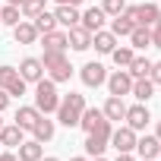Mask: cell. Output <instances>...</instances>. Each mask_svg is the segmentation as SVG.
Returning <instances> with one entry per match:
<instances>
[{"mask_svg": "<svg viewBox=\"0 0 161 161\" xmlns=\"http://www.w3.org/2000/svg\"><path fill=\"white\" fill-rule=\"evenodd\" d=\"M13 38H16V44H35L38 41V29L32 22H19V25H13Z\"/></svg>", "mask_w": 161, "mask_h": 161, "instance_id": "19", "label": "cell"}, {"mask_svg": "<svg viewBox=\"0 0 161 161\" xmlns=\"http://www.w3.org/2000/svg\"><path fill=\"white\" fill-rule=\"evenodd\" d=\"M148 69H152V60H148V57H133V63L126 66V73H130L133 79H142V76H148Z\"/></svg>", "mask_w": 161, "mask_h": 161, "instance_id": "26", "label": "cell"}, {"mask_svg": "<svg viewBox=\"0 0 161 161\" xmlns=\"http://www.w3.org/2000/svg\"><path fill=\"white\" fill-rule=\"evenodd\" d=\"M66 41H69L73 51H89L92 47V32L82 29V25H73V29H66Z\"/></svg>", "mask_w": 161, "mask_h": 161, "instance_id": "10", "label": "cell"}, {"mask_svg": "<svg viewBox=\"0 0 161 161\" xmlns=\"http://www.w3.org/2000/svg\"><path fill=\"white\" fill-rule=\"evenodd\" d=\"M41 145L44 142H38V139H25L19 145V161H41L44 158V148Z\"/></svg>", "mask_w": 161, "mask_h": 161, "instance_id": "18", "label": "cell"}, {"mask_svg": "<svg viewBox=\"0 0 161 161\" xmlns=\"http://www.w3.org/2000/svg\"><path fill=\"white\" fill-rule=\"evenodd\" d=\"M57 3H66V7H79L82 0H57Z\"/></svg>", "mask_w": 161, "mask_h": 161, "instance_id": "37", "label": "cell"}, {"mask_svg": "<svg viewBox=\"0 0 161 161\" xmlns=\"http://www.w3.org/2000/svg\"><path fill=\"white\" fill-rule=\"evenodd\" d=\"M101 10H104L108 16H120V13L126 10V0H104V3H101Z\"/></svg>", "mask_w": 161, "mask_h": 161, "instance_id": "32", "label": "cell"}, {"mask_svg": "<svg viewBox=\"0 0 161 161\" xmlns=\"http://www.w3.org/2000/svg\"><path fill=\"white\" fill-rule=\"evenodd\" d=\"M130 41H133V47H136V51L152 47V25H136V29L130 32Z\"/></svg>", "mask_w": 161, "mask_h": 161, "instance_id": "23", "label": "cell"}, {"mask_svg": "<svg viewBox=\"0 0 161 161\" xmlns=\"http://www.w3.org/2000/svg\"><path fill=\"white\" fill-rule=\"evenodd\" d=\"M117 161H136V158H133L130 152H120V155H117Z\"/></svg>", "mask_w": 161, "mask_h": 161, "instance_id": "36", "label": "cell"}, {"mask_svg": "<svg viewBox=\"0 0 161 161\" xmlns=\"http://www.w3.org/2000/svg\"><path fill=\"white\" fill-rule=\"evenodd\" d=\"M104 148H108V139L104 136H86V155H104Z\"/></svg>", "mask_w": 161, "mask_h": 161, "instance_id": "29", "label": "cell"}, {"mask_svg": "<svg viewBox=\"0 0 161 161\" xmlns=\"http://www.w3.org/2000/svg\"><path fill=\"white\" fill-rule=\"evenodd\" d=\"M25 86H29V82L19 76V69H16V66H0V89H7V92H10V98H13V95H16V98H19V95H25Z\"/></svg>", "mask_w": 161, "mask_h": 161, "instance_id": "5", "label": "cell"}, {"mask_svg": "<svg viewBox=\"0 0 161 161\" xmlns=\"http://www.w3.org/2000/svg\"><path fill=\"white\" fill-rule=\"evenodd\" d=\"M79 126L86 130V136H104V139H111V120L104 117L101 108H86L82 117H79Z\"/></svg>", "mask_w": 161, "mask_h": 161, "instance_id": "3", "label": "cell"}, {"mask_svg": "<svg viewBox=\"0 0 161 161\" xmlns=\"http://www.w3.org/2000/svg\"><path fill=\"white\" fill-rule=\"evenodd\" d=\"M41 63H44V73H47L51 82H69L73 66H69V60H66V54H63V51H44Z\"/></svg>", "mask_w": 161, "mask_h": 161, "instance_id": "2", "label": "cell"}, {"mask_svg": "<svg viewBox=\"0 0 161 161\" xmlns=\"http://www.w3.org/2000/svg\"><path fill=\"white\" fill-rule=\"evenodd\" d=\"M22 19H19V7H3V10H0V25H19Z\"/></svg>", "mask_w": 161, "mask_h": 161, "instance_id": "31", "label": "cell"}, {"mask_svg": "<svg viewBox=\"0 0 161 161\" xmlns=\"http://www.w3.org/2000/svg\"><path fill=\"white\" fill-rule=\"evenodd\" d=\"M54 120H47V114H41L38 120H35V126H32V136L38 139V142H51L54 139Z\"/></svg>", "mask_w": 161, "mask_h": 161, "instance_id": "17", "label": "cell"}, {"mask_svg": "<svg viewBox=\"0 0 161 161\" xmlns=\"http://www.w3.org/2000/svg\"><path fill=\"white\" fill-rule=\"evenodd\" d=\"M92 161H104V158H101V155H95V158H92Z\"/></svg>", "mask_w": 161, "mask_h": 161, "instance_id": "41", "label": "cell"}, {"mask_svg": "<svg viewBox=\"0 0 161 161\" xmlns=\"http://www.w3.org/2000/svg\"><path fill=\"white\" fill-rule=\"evenodd\" d=\"M7 3H10V7H22V0H7Z\"/></svg>", "mask_w": 161, "mask_h": 161, "instance_id": "38", "label": "cell"}, {"mask_svg": "<svg viewBox=\"0 0 161 161\" xmlns=\"http://www.w3.org/2000/svg\"><path fill=\"white\" fill-rule=\"evenodd\" d=\"M148 79H152L155 86H161V60H158V63H152V69H148Z\"/></svg>", "mask_w": 161, "mask_h": 161, "instance_id": "33", "label": "cell"}, {"mask_svg": "<svg viewBox=\"0 0 161 161\" xmlns=\"http://www.w3.org/2000/svg\"><path fill=\"white\" fill-rule=\"evenodd\" d=\"M0 126H3V120H0Z\"/></svg>", "mask_w": 161, "mask_h": 161, "instance_id": "46", "label": "cell"}, {"mask_svg": "<svg viewBox=\"0 0 161 161\" xmlns=\"http://www.w3.org/2000/svg\"><path fill=\"white\" fill-rule=\"evenodd\" d=\"M79 76H82V86H89V89H98V86H104L108 69H104V63H98V60H89L82 69H79Z\"/></svg>", "mask_w": 161, "mask_h": 161, "instance_id": "6", "label": "cell"}, {"mask_svg": "<svg viewBox=\"0 0 161 161\" xmlns=\"http://www.w3.org/2000/svg\"><path fill=\"white\" fill-rule=\"evenodd\" d=\"M92 44H95V51H98V54H111V51L117 47V35L101 29V32H95V35H92Z\"/></svg>", "mask_w": 161, "mask_h": 161, "instance_id": "20", "label": "cell"}, {"mask_svg": "<svg viewBox=\"0 0 161 161\" xmlns=\"http://www.w3.org/2000/svg\"><path fill=\"white\" fill-rule=\"evenodd\" d=\"M22 142H25V130L22 126H16V123L0 126V145H3V148H19Z\"/></svg>", "mask_w": 161, "mask_h": 161, "instance_id": "11", "label": "cell"}, {"mask_svg": "<svg viewBox=\"0 0 161 161\" xmlns=\"http://www.w3.org/2000/svg\"><path fill=\"white\" fill-rule=\"evenodd\" d=\"M38 117H41V111H38L35 104H25V108H19V111H16L13 123H16V126H22V130H32Z\"/></svg>", "mask_w": 161, "mask_h": 161, "instance_id": "16", "label": "cell"}, {"mask_svg": "<svg viewBox=\"0 0 161 161\" xmlns=\"http://www.w3.org/2000/svg\"><path fill=\"white\" fill-rule=\"evenodd\" d=\"M69 161H86V158H69Z\"/></svg>", "mask_w": 161, "mask_h": 161, "instance_id": "42", "label": "cell"}, {"mask_svg": "<svg viewBox=\"0 0 161 161\" xmlns=\"http://www.w3.org/2000/svg\"><path fill=\"white\" fill-rule=\"evenodd\" d=\"M82 111H86V95H79V92H69V95H63L60 98V104H57V120L66 126V130H73V126H79V117H82Z\"/></svg>", "mask_w": 161, "mask_h": 161, "instance_id": "1", "label": "cell"}, {"mask_svg": "<svg viewBox=\"0 0 161 161\" xmlns=\"http://www.w3.org/2000/svg\"><path fill=\"white\" fill-rule=\"evenodd\" d=\"M155 25H161V10H158V19H155Z\"/></svg>", "mask_w": 161, "mask_h": 161, "instance_id": "40", "label": "cell"}, {"mask_svg": "<svg viewBox=\"0 0 161 161\" xmlns=\"http://www.w3.org/2000/svg\"><path fill=\"white\" fill-rule=\"evenodd\" d=\"M16 161H19V158H16Z\"/></svg>", "mask_w": 161, "mask_h": 161, "instance_id": "47", "label": "cell"}, {"mask_svg": "<svg viewBox=\"0 0 161 161\" xmlns=\"http://www.w3.org/2000/svg\"><path fill=\"white\" fill-rule=\"evenodd\" d=\"M32 25L38 29V35H47V32H54V29H57V16L44 10V13H38V16L32 19Z\"/></svg>", "mask_w": 161, "mask_h": 161, "instance_id": "25", "label": "cell"}, {"mask_svg": "<svg viewBox=\"0 0 161 161\" xmlns=\"http://www.w3.org/2000/svg\"><path fill=\"white\" fill-rule=\"evenodd\" d=\"M133 57H136V54H133V47H114V51H111V60H114L120 69H126V66L133 63Z\"/></svg>", "mask_w": 161, "mask_h": 161, "instance_id": "28", "label": "cell"}, {"mask_svg": "<svg viewBox=\"0 0 161 161\" xmlns=\"http://www.w3.org/2000/svg\"><path fill=\"white\" fill-rule=\"evenodd\" d=\"M123 120H126V126H130V130H136V133H139V130H145V126H148L152 114H148V108H145V104H133V108H126V117H123Z\"/></svg>", "mask_w": 161, "mask_h": 161, "instance_id": "9", "label": "cell"}, {"mask_svg": "<svg viewBox=\"0 0 161 161\" xmlns=\"http://www.w3.org/2000/svg\"><path fill=\"white\" fill-rule=\"evenodd\" d=\"M66 47H69L66 32L54 29V32H47V35H44V51H66Z\"/></svg>", "mask_w": 161, "mask_h": 161, "instance_id": "24", "label": "cell"}, {"mask_svg": "<svg viewBox=\"0 0 161 161\" xmlns=\"http://www.w3.org/2000/svg\"><path fill=\"white\" fill-rule=\"evenodd\" d=\"M101 111H104V117H108L111 123L126 117V104H123V98H117V95H111V98L104 101V108H101Z\"/></svg>", "mask_w": 161, "mask_h": 161, "instance_id": "21", "label": "cell"}, {"mask_svg": "<svg viewBox=\"0 0 161 161\" xmlns=\"http://www.w3.org/2000/svg\"><path fill=\"white\" fill-rule=\"evenodd\" d=\"M19 76L25 79V82H38V79H44V63L38 57H25L19 63Z\"/></svg>", "mask_w": 161, "mask_h": 161, "instance_id": "12", "label": "cell"}, {"mask_svg": "<svg viewBox=\"0 0 161 161\" xmlns=\"http://www.w3.org/2000/svg\"><path fill=\"white\" fill-rule=\"evenodd\" d=\"M57 25H63V29H73V25H79V19H82V13H79V7H66V3H57Z\"/></svg>", "mask_w": 161, "mask_h": 161, "instance_id": "14", "label": "cell"}, {"mask_svg": "<svg viewBox=\"0 0 161 161\" xmlns=\"http://www.w3.org/2000/svg\"><path fill=\"white\" fill-rule=\"evenodd\" d=\"M108 142L117 148V155H120V152H133V148H136V130L117 126V130H111V139H108Z\"/></svg>", "mask_w": 161, "mask_h": 161, "instance_id": "7", "label": "cell"}, {"mask_svg": "<svg viewBox=\"0 0 161 161\" xmlns=\"http://www.w3.org/2000/svg\"><path fill=\"white\" fill-rule=\"evenodd\" d=\"M130 95L133 98H139V101H148L152 95H155V82L148 76H142V79H133V89H130Z\"/></svg>", "mask_w": 161, "mask_h": 161, "instance_id": "22", "label": "cell"}, {"mask_svg": "<svg viewBox=\"0 0 161 161\" xmlns=\"http://www.w3.org/2000/svg\"><path fill=\"white\" fill-rule=\"evenodd\" d=\"M7 108H10V92H7V89H0V114H3Z\"/></svg>", "mask_w": 161, "mask_h": 161, "instance_id": "34", "label": "cell"}, {"mask_svg": "<svg viewBox=\"0 0 161 161\" xmlns=\"http://www.w3.org/2000/svg\"><path fill=\"white\" fill-rule=\"evenodd\" d=\"M158 161H161V152H158Z\"/></svg>", "mask_w": 161, "mask_h": 161, "instance_id": "45", "label": "cell"}, {"mask_svg": "<svg viewBox=\"0 0 161 161\" xmlns=\"http://www.w3.org/2000/svg\"><path fill=\"white\" fill-rule=\"evenodd\" d=\"M104 19H108V13H104L101 7H89V10L82 13V19H79V25H82V29H89V32L95 35V32H101Z\"/></svg>", "mask_w": 161, "mask_h": 161, "instance_id": "13", "label": "cell"}, {"mask_svg": "<svg viewBox=\"0 0 161 161\" xmlns=\"http://www.w3.org/2000/svg\"><path fill=\"white\" fill-rule=\"evenodd\" d=\"M19 13H22L25 19H35L38 13H44V0H22V7H19Z\"/></svg>", "mask_w": 161, "mask_h": 161, "instance_id": "30", "label": "cell"}, {"mask_svg": "<svg viewBox=\"0 0 161 161\" xmlns=\"http://www.w3.org/2000/svg\"><path fill=\"white\" fill-rule=\"evenodd\" d=\"M57 104H60L57 82H51V79H38V82H35V108L41 114H54Z\"/></svg>", "mask_w": 161, "mask_h": 161, "instance_id": "4", "label": "cell"}, {"mask_svg": "<svg viewBox=\"0 0 161 161\" xmlns=\"http://www.w3.org/2000/svg\"><path fill=\"white\" fill-rule=\"evenodd\" d=\"M133 29H136V25H133V19H126V16H123V13H120V16H114V19H111V32H114V35H117V38H123V35H130V32H133Z\"/></svg>", "mask_w": 161, "mask_h": 161, "instance_id": "27", "label": "cell"}, {"mask_svg": "<svg viewBox=\"0 0 161 161\" xmlns=\"http://www.w3.org/2000/svg\"><path fill=\"white\" fill-rule=\"evenodd\" d=\"M142 161H158V158H142Z\"/></svg>", "mask_w": 161, "mask_h": 161, "instance_id": "43", "label": "cell"}, {"mask_svg": "<svg viewBox=\"0 0 161 161\" xmlns=\"http://www.w3.org/2000/svg\"><path fill=\"white\" fill-rule=\"evenodd\" d=\"M104 82H108V92H111V95L123 98V95H130V89H133V76H130L126 69H117L114 76L104 79Z\"/></svg>", "mask_w": 161, "mask_h": 161, "instance_id": "8", "label": "cell"}, {"mask_svg": "<svg viewBox=\"0 0 161 161\" xmlns=\"http://www.w3.org/2000/svg\"><path fill=\"white\" fill-rule=\"evenodd\" d=\"M41 161H57V158H41Z\"/></svg>", "mask_w": 161, "mask_h": 161, "instance_id": "44", "label": "cell"}, {"mask_svg": "<svg viewBox=\"0 0 161 161\" xmlns=\"http://www.w3.org/2000/svg\"><path fill=\"white\" fill-rule=\"evenodd\" d=\"M155 136H158V139H161V120H158V130H155Z\"/></svg>", "mask_w": 161, "mask_h": 161, "instance_id": "39", "label": "cell"}, {"mask_svg": "<svg viewBox=\"0 0 161 161\" xmlns=\"http://www.w3.org/2000/svg\"><path fill=\"white\" fill-rule=\"evenodd\" d=\"M152 47H161V25L152 29Z\"/></svg>", "mask_w": 161, "mask_h": 161, "instance_id": "35", "label": "cell"}, {"mask_svg": "<svg viewBox=\"0 0 161 161\" xmlns=\"http://www.w3.org/2000/svg\"><path fill=\"white\" fill-rule=\"evenodd\" d=\"M136 152H139V158H158V152H161V139L145 133L142 139H136Z\"/></svg>", "mask_w": 161, "mask_h": 161, "instance_id": "15", "label": "cell"}]
</instances>
